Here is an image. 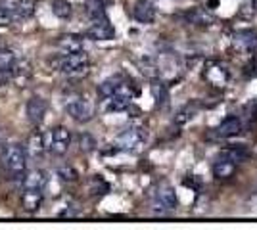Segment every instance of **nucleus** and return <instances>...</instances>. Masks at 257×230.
Returning <instances> with one entry per match:
<instances>
[{"label": "nucleus", "mask_w": 257, "mask_h": 230, "mask_svg": "<svg viewBox=\"0 0 257 230\" xmlns=\"http://www.w3.org/2000/svg\"><path fill=\"white\" fill-rule=\"evenodd\" d=\"M58 175L65 182H75L77 178H79V171L73 165H62V167H58Z\"/></svg>", "instance_id": "bb28decb"}, {"label": "nucleus", "mask_w": 257, "mask_h": 230, "mask_svg": "<svg viewBox=\"0 0 257 230\" xmlns=\"http://www.w3.org/2000/svg\"><path fill=\"white\" fill-rule=\"evenodd\" d=\"M2 4L14 12L16 20H27L35 12V0H4Z\"/></svg>", "instance_id": "ddd939ff"}, {"label": "nucleus", "mask_w": 257, "mask_h": 230, "mask_svg": "<svg viewBox=\"0 0 257 230\" xmlns=\"http://www.w3.org/2000/svg\"><path fill=\"white\" fill-rule=\"evenodd\" d=\"M71 146V132L65 127H56L50 131V142H48V150L54 155H64Z\"/></svg>", "instance_id": "0eeeda50"}, {"label": "nucleus", "mask_w": 257, "mask_h": 230, "mask_svg": "<svg viewBox=\"0 0 257 230\" xmlns=\"http://www.w3.org/2000/svg\"><path fill=\"white\" fill-rule=\"evenodd\" d=\"M127 85V81L123 79L121 75H113L106 79L100 87H98V94H100V98H107V96H111L113 92H117L121 87H125Z\"/></svg>", "instance_id": "6ab92c4d"}, {"label": "nucleus", "mask_w": 257, "mask_h": 230, "mask_svg": "<svg viewBox=\"0 0 257 230\" xmlns=\"http://www.w3.org/2000/svg\"><path fill=\"white\" fill-rule=\"evenodd\" d=\"M150 88H152V96L156 100V104H158V106H165L167 100H169V88H167V85L161 83V81H154Z\"/></svg>", "instance_id": "412c9836"}, {"label": "nucleus", "mask_w": 257, "mask_h": 230, "mask_svg": "<svg viewBox=\"0 0 257 230\" xmlns=\"http://www.w3.org/2000/svg\"><path fill=\"white\" fill-rule=\"evenodd\" d=\"M46 148H48V144H46V136H44L43 132H35L31 134V138H29V152H31L33 157H41L44 152H46Z\"/></svg>", "instance_id": "aec40b11"}, {"label": "nucleus", "mask_w": 257, "mask_h": 230, "mask_svg": "<svg viewBox=\"0 0 257 230\" xmlns=\"http://www.w3.org/2000/svg\"><path fill=\"white\" fill-rule=\"evenodd\" d=\"M12 79H14V73H12V69H0V87L8 85Z\"/></svg>", "instance_id": "c756f323"}, {"label": "nucleus", "mask_w": 257, "mask_h": 230, "mask_svg": "<svg viewBox=\"0 0 257 230\" xmlns=\"http://www.w3.org/2000/svg\"><path fill=\"white\" fill-rule=\"evenodd\" d=\"M177 209V196L171 186H161L156 190L152 199V211L160 215H169Z\"/></svg>", "instance_id": "39448f33"}, {"label": "nucleus", "mask_w": 257, "mask_h": 230, "mask_svg": "<svg viewBox=\"0 0 257 230\" xmlns=\"http://www.w3.org/2000/svg\"><path fill=\"white\" fill-rule=\"evenodd\" d=\"M144 142H146V129L128 127L115 136L113 146L115 150H121V152H137L140 146H144Z\"/></svg>", "instance_id": "20e7f679"}, {"label": "nucleus", "mask_w": 257, "mask_h": 230, "mask_svg": "<svg viewBox=\"0 0 257 230\" xmlns=\"http://www.w3.org/2000/svg\"><path fill=\"white\" fill-rule=\"evenodd\" d=\"M221 153H223V155H226L230 161H234L236 165L242 163V161H246L247 155H249V153H247L242 146H232V148H226V150H223Z\"/></svg>", "instance_id": "5701e85b"}, {"label": "nucleus", "mask_w": 257, "mask_h": 230, "mask_svg": "<svg viewBox=\"0 0 257 230\" xmlns=\"http://www.w3.org/2000/svg\"><path fill=\"white\" fill-rule=\"evenodd\" d=\"M22 182L23 188H41V190H44L48 184V175L43 169H31V171H25Z\"/></svg>", "instance_id": "f3484780"}, {"label": "nucleus", "mask_w": 257, "mask_h": 230, "mask_svg": "<svg viewBox=\"0 0 257 230\" xmlns=\"http://www.w3.org/2000/svg\"><path fill=\"white\" fill-rule=\"evenodd\" d=\"M64 108L67 111V115L71 119H75L77 123H88L94 117V104H92V100H88L83 94L67 96L64 102Z\"/></svg>", "instance_id": "7ed1b4c3"}, {"label": "nucleus", "mask_w": 257, "mask_h": 230, "mask_svg": "<svg viewBox=\"0 0 257 230\" xmlns=\"http://www.w3.org/2000/svg\"><path fill=\"white\" fill-rule=\"evenodd\" d=\"M240 132H242V121H240V117L228 115V117H225L215 127L213 134L217 138H232V136L240 134Z\"/></svg>", "instance_id": "1a4fd4ad"}, {"label": "nucleus", "mask_w": 257, "mask_h": 230, "mask_svg": "<svg viewBox=\"0 0 257 230\" xmlns=\"http://www.w3.org/2000/svg\"><path fill=\"white\" fill-rule=\"evenodd\" d=\"M86 37L92 39V41H111V39L115 37V29H113V25L109 23L107 16H104V18L92 20V23H90L88 29H86Z\"/></svg>", "instance_id": "423d86ee"}, {"label": "nucleus", "mask_w": 257, "mask_h": 230, "mask_svg": "<svg viewBox=\"0 0 257 230\" xmlns=\"http://www.w3.org/2000/svg\"><path fill=\"white\" fill-rule=\"evenodd\" d=\"M56 46H58L64 54H71V52H81V50L85 48V41H83V37H81V35L67 33V35L58 37Z\"/></svg>", "instance_id": "f8f14e48"}, {"label": "nucleus", "mask_w": 257, "mask_h": 230, "mask_svg": "<svg viewBox=\"0 0 257 230\" xmlns=\"http://www.w3.org/2000/svg\"><path fill=\"white\" fill-rule=\"evenodd\" d=\"M44 201V192L41 188H23L22 205L27 213H37Z\"/></svg>", "instance_id": "9d476101"}, {"label": "nucleus", "mask_w": 257, "mask_h": 230, "mask_svg": "<svg viewBox=\"0 0 257 230\" xmlns=\"http://www.w3.org/2000/svg\"><path fill=\"white\" fill-rule=\"evenodd\" d=\"M0 161L12 178L23 180V175L27 171V153L22 144H6L0 152Z\"/></svg>", "instance_id": "f257e3e1"}, {"label": "nucleus", "mask_w": 257, "mask_h": 230, "mask_svg": "<svg viewBox=\"0 0 257 230\" xmlns=\"http://www.w3.org/2000/svg\"><path fill=\"white\" fill-rule=\"evenodd\" d=\"M234 171H236L234 161H230L226 155L219 153L217 159L213 161V176L215 178H217V180H226V178H230V176L234 175Z\"/></svg>", "instance_id": "4468645a"}, {"label": "nucleus", "mask_w": 257, "mask_h": 230, "mask_svg": "<svg viewBox=\"0 0 257 230\" xmlns=\"http://www.w3.org/2000/svg\"><path fill=\"white\" fill-rule=\"evenodd\" d=\"M90 67V58L85 50L81 52H71V54H64L56 60V69L64 75H85Z\"/></svg>", "instance_id": "f03ea898"}, {"label": "nucleus", "mask_w": 257, "mask_h": 230, "mask_svg": "<svg viewBox=\"0 0 257 230\" xmlns=\"http://www.w3.org/2000/svg\"><path fill=\"white\" fill-rule=\"evenodd\" d=\"M46 110H48L46 102H44L41 96H33V98L27 102V106H25V111H27V119H29V123H31V125H41V123L44 121Z\"/></svg>", "instance_id": "9b49d317"}, {"label": "nucleus", "mask_w": 257, "mask_h": 230, "mask_svg": "<svg viewBox=\"0 0 257 230\" xmlns=\"http://www.w3.org/2000/svg\"><path fill=\"white\" fill-rule=\"evenodd\" d=\"M106 4L104 0H86V12L90 16V20H96V18H104L106 16Z\"/></svg>", "instance_id": "b1692460"}, {"label": "nucleus", "mask_w": 257, "mask_h": 230, "mask_svg": "<svg viewBox=\"0 0 257 230\" xmlns=\"http://www.w3.org/2000/svg\"><path fill=\"white\" fill-rule=\"evenodd\" d=\"M52 12L56 18H60V20H67V18H71V4H69V0H52Z\"/></svg>", "instance_id": "4be33fe9"}, {"label": "nucleus", "mask_w": 257, "mask_h": 230, "mask_svg": "<svg viewBox=\"0 0 257 230\" xmlns=\"http://www.w3.org/2000/svg\"><path fill=\"white\" fill-rule=\"evenodd\" d=\"M79 142H81V150L83 152H90L96 148V140L90 136V134H81L79 136Z\"/></svg>", "instance_id": "c85d7f7f"}, {"label": "nucleus", "mask_w": 257, "mask_h": 230, "mask_svg": "<svg viewBox=\"0 0 257 230\" xmlns=\"http://www.w3.org/2000/svg\"><path fill=\"white\" fill-rule=\"evenodd\" d=\"M133 16L140 23H152L156 20V8L150 0H137V4L133 8Z\"/></svg>", "instance_id": "2eb2a0df"}, {"label": "nucleus", "mask_w": 257, "mask_h": 230, "mask_svg": "<svg viewBox=\"0 0 257 230\" xmlns=\"http://www.w3.org/2000/svg\"><path fill=\"white\" fill-rule=\"evenodd\" d=\"M184 18H186V22L194 25V27H211L215 23V18L209 14V12L202 10V8H194V10L186 12L184 14Z\"/></svg>", "instance_id": "dca6fc26"}, {"label": "nucleus", "mask_w": 257, "mask_h": 230, "mask_svg": "<svg viewBox=\"0 0 257 230\" xmlns=\"http://www.w3.org/2000/svg\"><path fill=\"white\" fill-rule=\"evenodd\" d=\"M16 62H18V58L10 48L0 46V69H12L16 66Z\"/></svg>", "instance_id": "a878e982"}, {"label": "nucleus", "mask_w": 257, "mask_h": 230, "mask_svg": "<svg viewBox=\"0 0 257 230\" xmlns=\"http://www.w3.org/2000/svg\"><path fill=\"white\" fill-rule=\"evenodd\" d=\"M204 77L211 85H215V87H223V85H226V81L230 79L228 71L223 66H219V64H211L204 71Z\"/></svg>", "instance_id": "a211bd4d"}, {"label": "nucleus", "mask_w": 257, "mask_h": 230, "mask_svg": "<svg viewBox=\"0 0 257 230\" xmlns=\"http://www.w3.org/2000/svg\"><path fill=\"white\" fill-rule=\"evenodd\" d=\"M232 44L242 54H253L257 50V31L255 29H240L232 37Z\"/></svg>", "instance_id": "6e6552de"}, {"label": "nucleus", "mask_w": 257, "mask_h": 230, "mask_svg": "<svg viewBox=\"0 0 257 230\" xmlns=\"http://www.w3.org/2000/svg\"><path fill=\"white\" fill-rule=\"evenodd\" d=\"M14 22H16L14 12L2 4V6H0V27H10Z\"/></svg>", "instance_id": "cd10ccee"}, {"label": "nucleus", "mask_w": 257, "mask_h": 230, "mask_svg": "<svg viewBox=\"0 0 257 230\" xmlns=\"http://www.w3.org/2000/svg\"><path fill=\"white\" fill-rule=\"evenodd\" d=\"M196 113H198V106H196V104H186V106L175 115V123H177V125H184V123H188L190 119H194Z\"/></svg>", "instance_id": "393cba45"}, {"label": "nucleus", "mask_w": 257, "mask_h": 230, "mask_svg": "<svg viewBox=\"0 0 257 230\" xmlns=\"http://www.w3.org/2000/svg\"><path fill=\"white\" fill-rule=\"evenodd\" d=\"M58 217H79V211H75V209H64V211H60L58 213Z\"/></svg>", "instance_id": "7c9ffc66"}]
</instances>
